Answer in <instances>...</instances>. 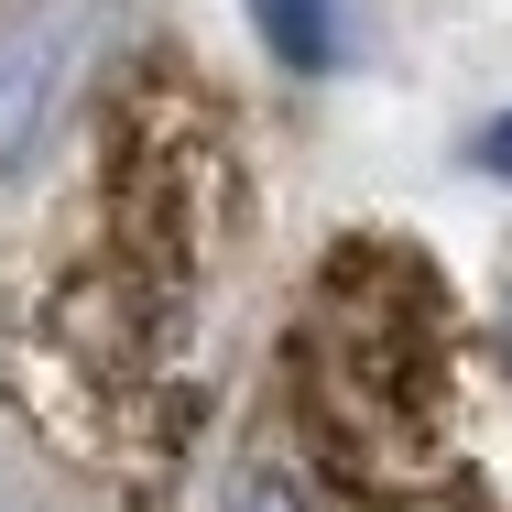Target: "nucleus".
<instances>
[{
  "mask_svg": "<svg viewBox=\"0 0 512 512\" xmlns=\"http://www.w3.org/2000/svg\"><path fill=\"white\" fill-rule=\"evenodd\" d=\"M251 240V131L186 55H109L77 164L0 273V393L109 512H164L218 414V295Z\"/></svg>",
  "mask_w": 512,
  "mask_h": 512,
  "instance_id": "obj_1",
  "label": "nucleus"
},
{
  "mask_svg": "<svg viewBox=\"0 0 512 512\" xmlns=\"http://www.w3.org/2000/svg\"><path fill=\"white\" fill-rule=\"evenodd\" d=\"M284 436L327 512H512V349L393 240H327L284 316Z\"/></svg>",
  "mask_w": 512,
  "mask_h": 512,
  "instance_id": "obj_2",
  "label": "nucleus"
},
{
  "mask_svg": "<svg viewBox=\"0 0 512 512\" xmlns=\"http://www.w3.org/2000/svg\"><path fill=\"white\" fill-rule=\"evenodd\" d=\"M109 55H120V0H11L0 11V186L33 175L77 131Z\"/></svg>",
  "mask_w": 512,
  "mask_h": 512,
  "instance_id": "obj_3",
  "label": "nucleus"
},
{
  "mask_svg": "<svg viewBox=\"0 0 512 512\" xmlns=\"http://www.w3.org/2000/svg\"><path fill=\"white\" fill-rule=\"evenodd\" d=\"M251 33L284 77H349L360 55V11L349 0H251Z\"/></svg>",
  "mask_w": 512,
  "mask_h": 512,
  "instance_id": "obj_4",
  "label": "nucleus"
},
{
  "mask_svg": "<svg viewBox=\"0 0 512 512\" xmlns=\"http://www.w3.org/2000/svg\"><path fill=\"white\" fill-rule=\"evenodd\" d=\"M218 512H316V491H306L295 458H251V469L229 480V502H218Z\"/></svg>",
  "mask_w": 512,
  "mask_h": 512,
  "instance_id": "obj_5",
  "label": "nucleus"
},
{
  "mask_svg": "<svg viewBox=\"0 0 512 512\" xmlns=\"http://www.w3.org/2000/svg\"><path fill=\"white\" fill-rule=\"evenodd\" d=\"M469 164H480L491 186H512V109H502V120H480V131H469Z\"/></svg>",
  "mask_w": 512,
  "mask_h": 512,
  "instance_id": "obj_6",
  "label": "nucleus"
},
{
  "mask_svg": "<svg viewBox=\"0 0 512 512\" xmlns=\"http://www.w3.org/2000/svg\"><path fill=\"white\" fill-rule=\"evenodd\" d=\"M491 327H502V349H512V284H502V316H491Z\"/></svg>",
  "mask_w": 512,
  "mask_h": 512,
  "instance_id": "obj_7",
  "label": "nucleus"
}]
</instances>
